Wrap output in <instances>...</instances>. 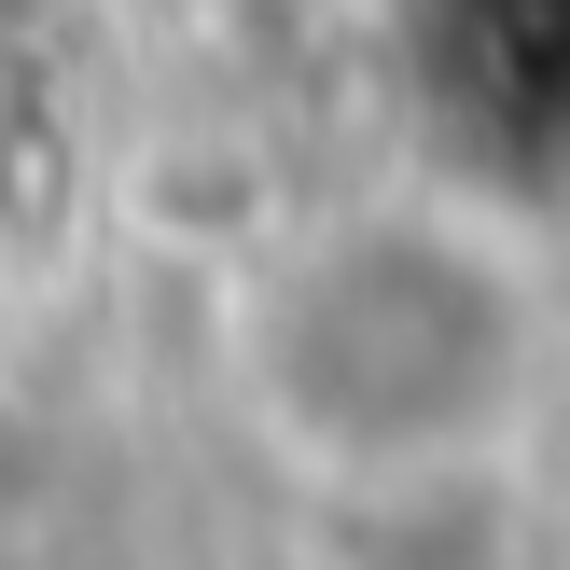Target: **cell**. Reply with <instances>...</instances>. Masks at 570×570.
<instances>
[{
	"instance_id": "6da1fadb",
	"label": "cell",
	"mask_w": 570,
	"mask_h": 570,
	"mask_svg": "<svg viewBox=\"0 0 570 570\" xmlns=\"http://www.w3.org/2000/svg\"><path fill=\"white\" fill-rule=\"evenodd\" d=\"M557 376L570 334L543 250L445 181L321 195L223 265V390L321 501H445L515 473Z\"/></svg>"
}]
</instances>
